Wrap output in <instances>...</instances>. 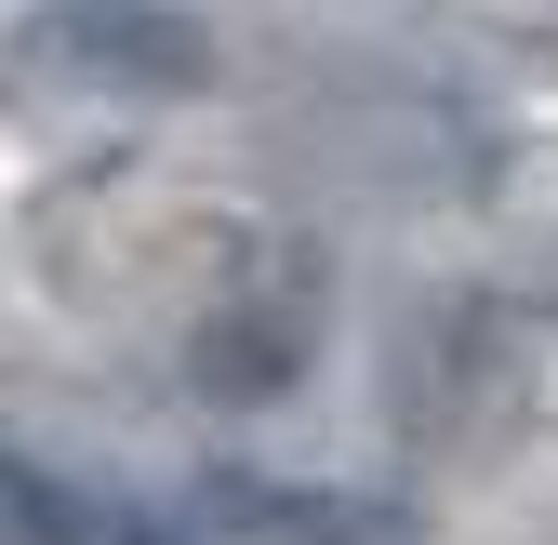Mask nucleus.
<instances>
[{
    "label": "nucleus",
    "mask_w": 558,
    "mask_h": 545,
    "mask_svg": "<svg viewBox=\"0 0 558 545\" xmlns=\"http://www.w3.org/2000/svg\"><path fill=\"white\" fill-rule=\"evenodd\" d=\"M40 53H66V66H94V81H147V94H186L199 66V27L173 14V0H66V14L40 27Z\"/></svg>",
    "instance_id": "nucleus-1"
},
{
    "label": "nucleus",
    "mask_w": 558,
    "mask_h": 545,
    "mask_svg": "<svg viewBox=\"0 0 558 545\" xmlns=\"http://www.w3.org/2000/svg\"><path fill=\"white\" fill-rule=\"evenodd\" d=\"M14 532H27V545H94L81 506H66V480H40V465H14Z\"/></svg>",
    "instance_id": "nucleus-2"
},
{
    "label": "nucleus",
    "mask_w": 558,
    "mask_h": 545,
    "mask_svg": "<svg viewBox=\"0 0 558 545\" xmlns=\"http://www.w3.org/2000/svg\"><path fill=\"white\" fill-rule=\"evenodd\" d=\"M120 545H160V532H120Z\"/></svg>",
    "instance_id": "nucleus-3"
}]
</instances>
